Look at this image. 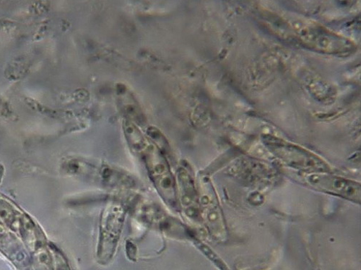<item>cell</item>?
<instances>
[{"instance_id": "obj_1", "label": "cell", "mask_w": 361, "mask_h": 270, "mask_svg": "<svg viewBox=\"0 0 361 270\" xmlns=\"http://www.w3.org/2000/svg\"><path fill=\"white\" fill-rule=\"evenodd\" d=\"M302 179L315 190L360 202V186L353 180L326 174H309Z\"/></svg>"}, {"instance_id": "obj_2", "label": "cell", "mask_w": 361, "mask_h": 270, "mask_svg": "<svg viewBox=\"0 0 361 270\" xmlns=\"http://www.w3.org/2000/svg\"><path fill=\"white\" fill-rule=\"evenodd\" d=\"M124 220L123 207L115 205L106 209L103 215L100 235V250L103 255L111 256L114 252Z\"/></svg>"}, {"instance_id": "obj_3", "label": "cell", "mask_w": 361, "mask_h": 270, "mask_svg": "<svg viewBox=\"0 0 361 270\" xmlns=\"http://www.w3.org/2000/svg\"><path fill=\"white\" fill-rule=\"evenodd\" d=\"M147 162L150 178L159 193L166 202L175 204L176 196L174 180L166 165L158 156L149 158Z\"/></svg>"}, {"instance_id": "obj_4", "label": "cell", "mask_w": 361, "mask_h": 270, "mask_svg": "<svg viewBox=\"0 0 361 270\" xmlns=\"http://www.w3.org/2000/svg\"><path fill=\"white\" fill-rule=\"evenodd\" d=\"M178 182L180 199H182V203L185 207L194 201V186L192 179L185 174H178Z\"/></svg>"}]
</instances>
